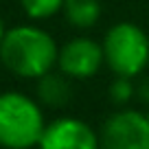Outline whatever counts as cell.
I'll return each instance as SVG.
<instances>
[{
    "mask_svg": "<svg viewBox=\"0 0 149 149\" xmlns=\"http://www.w3.org/2000/svg\"><path fill=\"white\" fill-rule=\"evenodd\" d=\"M57 48L51 33L22 24L9 29L0 42V61L9 72L24 79H40L57 66Z\"/></svg>",
    "mask_w": 149,
    "mask_h": 149,
    "instance_id": "cell-1",
    "label": "cell"
},
{
    "mask_svg": "<svg viewBox=\"0 0 149 149\" xmlns=\"http://www.w3.org/2000/svg\"><path fill=\"white\" fill-rule=\"evenodd\" d=\"M44 130V114L31 97L22 92L0 94V147L31 149L40 145Z\"/></svg>",
    "mask_w": 149,
    "mask_h": 149,
    "instance_id": "cell-2",
    "label": "cell"
},
{
    "mask_svg": "<svg viewBox=\"0 0 149 149\" xmlns=\"http://www.w3.org/2000/svg\"><path fill=\"white\" fill-rule=\"evenodd\" d=\"M103 55L116 77L134 79L149 64V37L138 24L118 22L105 33Z\"/></svg>",
    "mask_w": 149,
    "mask_h": 149,
    "instance_id": "cell-3",
    "label": "cell"
},
{
    "mask_svg": "<svg viewBox=\"0 0 149 149\" xmlns=\"http://www.w3.org/2000/svg\"><path fill=\"white\" fill-rule=\"evenodd\" d=\"M101 149H149V116L138 110H118L103 123Z\"/></svg>",
    "mask_w": 149,
    "mask_h": 149,
    "instance_id": "cell-4",
    "label": "cell"
},
{
    "mask_svg": "<svg viewBox=\"0 0 149 149\" xmlns=\"http://www.w3.org/2000/svg\"><path fill=\"white\" fill-rule=\"evenodd\" d=\"M103 61H105L103 44L90 37H72L59 48L57 68L70 79H88L99 72Z\"/></svg>",
    "mask_w": 149,
    "mask_h": 149,
    "instance_id": "cell-5",
    "label": "cell"
},
{
    "mask_svg": "<svg viewBox=\"0 0 149 149\" xmlns=\"http://www.w3.org/2000/svg\"><path fill=\"white\" fill-rule=\"evenodd\" d=\"M40 149H99L101 140L88 123L61 116L48 123L40 138Z\"/></svg>",
    "mask_w": 149,
    "mask_h": 149,
    "instance_id": "cell-6",
    "label": "cell"
},
{
    "mask_svg": "<svg viewBox=\"0 0 149 149\" xmlns=\"http://www.w3.org/2000/svg\"><path fill=\"white\" fill-rule=\"evenodd\" d=\"M72 97L70 77L59 72H46L37 79V99L48 107H64Z\"/></svg>",
    "mask_w": 149,
    "mask_h": 149,
    "instance_id": "cell-7",
    "label": "cell"
},
{
    "mask_svg": "<svg viewBox=\"0 0 149 149\" xmlns=\"http://www.w3.org/2000/svg\"><path fill=\"white\" fill-rule=\"evenodd\" d=\"M61 11L72 26L90 29L101 18V0H66Z\"/></svg>",
    "mask_w": 149,
    "mask_h": 149,
    "instance_id": "cell-8",
    "label": "cell"
},
{
    "mask_svg": "<svg viewBox=\"0 0 149 149\" xmlns=\"http://www.w3.org/2000/svg\"><path fill=\"white\" fill-rule=\"evenodd\" d=\"M66 0H20L24 13L31 20H46L64 9Z\"/></svg>",
    "mask_w": 149,
    "mask_h": 149,
    "instance_id": "cell-9",
    "label": "cell"
},
{
    "mask_svg": "<svg viewBox=\"0 0 149 149\" xmlns=\"http://www.w3.org/2000/svg\"><path fill=\"white\" fill-rule=\"evenodd\" d=\"M136 94V86L132 84V77H116L110 86V99L116 105H125Z\"/></svg>",
    "mask_w": 149,
    "mask_h": 149,
    "instance_id": "cell-10",
    "label": "cell"
},
{
    "mask_svg": "<svg viewBox=\"0 0 149 149\" xmlns=\"http://www.w3.org/2000/svg\"><path fill=\"white\" fill-rule=\"evenodd\" d=\"M136 94H138L143 101H147V103H149V79H147V81H143V84L136 88Z\"/></svg>",
    "mask_w": 149,
    "mask_h": 149,
    "instance_id": "cell-11",
    "label": "cell"
},
{
    "mask_svg": "<svg viewBox=\"0 0 149 149\" xmlns=\"http://www.w3.org/2000/svg\"><path fill=\"white\" fill-rule=\"evenodd\" d=\"M5 33H7V29H5V22H2V18H0V42H2Z\"/></svg>",
    "mask_w": 149,
    "mask_h": 149,
    "instance_id": "cell-12",
    "label": "cell"
},
{
    "mask_svg": "<svg viewBox=\"0 0 149 149\" xmlns=\"http://www.w3.org/2000/svg\"><path fill=\"white\" fill-rule=\"evenodd\" d=\"M147 116H149V114H147Z\"/></svg>",
    "mask_w": 149,
    "mask_h": 149,
    "instance_id": "cell-13",
    "label": "cell"
}]
</instances>
